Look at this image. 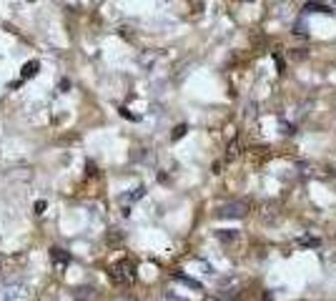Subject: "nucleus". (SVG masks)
<instances>
[{"mask_svg":"<svg viewBox=\"0 0 336 301\" xmlns=\"http://www.w3.org/2000/svg\"><path fill=\"white\" fill-rule=\"evenodd\" d=\"M236 153H238V143H236V141H234V143H231V146H229V156H231V158H234V156H236Z\"/></svg>","mask_w":336,"mask_h":301,"instance_id":"nucleus-9","label":"nucleus"},{"mask_svg":"<svg viewBox=\"0 0 336 301\" xmlns=\"http://www.w3.org/2000/svg\"><path fill=\"white\" fill-rule=\"evenodd\" d=\"M299 243H301V246H319V238H314V236H301Z\"/></svg>","mask_w":336,"mask_h":301,"instance_id":"nucleus-6","label":"nucleus"},{"mask_svg":"<svg viewBox=\"0 0 336 301\" xmlns=\"http://www.w3.org/2000/svg\"><path fill=\"white\" fill-rule=\"evenodd\" d=\"M166 301H183V299H178V296H173V294H166Z\"/></svg>","mask_w":336,"mask_h":301,"instance_id":"nucleus-10","label":"nucleus"},{"mask_svg":"<svg viewBox=\"0 0 336 301\" xmlns=\"http://www.w3.org/2000/svg\"><path fill=\"white\" fill-rule=\"evenodd\" d=\"M38 68H40V63H38V61L25 63V66H23V78H33V75L38 73Z\"/></svg>","mask_w":336,"mask_h":301,"instance_id":"nucleus-4","label":"nucleus"},{"mask_svg":"<svg viewBox=\"0 0 336 301\" xmlns=\"http://www.w3.org/2000/svg\"><path fill=\"white\" fill-rule=\"evenodd\" d=\"M303 13H334V10L329 5H324V3H306Z\"/></svg>","mask_w":336,"mask_h":301,"instance_id":"nucleus-3","label":"nucleus"},{"mask_svg":"<svg viewBox=\"0 0 336 301\" xmlns=\"http://www.w3.org/2000/svg\"><path fill=\"white\" fill-rule=\"evenodd\" d=\"M178 281H183V284H188V286H193V289H201L199 281H196V279H188V276H178Z\"/></svg>","mask_w":336,"mask_h":301,"instance_id":"nucleus-7","label":"nucleus"},{"mask_svg":"<svg viewBox=\"0 0 336 301\" xmlns=\"http://www.w3.org/2000/svg\"><path fill=\"white\" fill-rule=\"evenodd\" d=\"M261 301H273V296H271L269 291H264V296H261Z\"/></svg>","mask_w":336,"mask_h":301,"instance_id":"nucleus-11","label":"nucleus"},{"mask_svg":"<svg viewBox=\"0 0 336 301\" xmlns=\"http://www.w3.org/2000/svg\"><path fill=\"white\" fill-rule=\"evenodd\" d=\"M108 276H110V281L118 284V286H131V284L135 281V266H133V261H128V259L116 261L113 266L108 268Z\"/></svg>","mask_w":336,"mask_h":301,"instance_id":"nucleus-1","label":"nucleus"},{"mask_svg":"<svg viewBox=\"0 0 336 301\" xmlns=\"http://www.w3.org/2000/svg\"><path fill=\"white\" fill-rule=\"evenodd\" d=\"M248 213V203L246 201H231V203H223L218 208V218H243Z\"/></svg>","mask_w":336,"mask_h":301,"instance_id":"nucleus-2","label":"nucleus"},{"mask_svg":"<svg viewBox=\"0 0 336 301\" xmlns=\"http://www.w3.org/2000/svg\"><path fill=\"white\" fill-rule=\"evenodd\" d=\"M183 133H186V126H178V128L173 131V141H178V138H181Z\"/></svg>","mask_w":336,"mask_h":301,"instance_id":"nucleus-8","label":"nucleus"},{"mask_svg":"<svg viewBox=\"0 0 336 301\" xmlns=\"http://www.w3.org/2000/svg\"><path fill=\"white\" fill-rule=\"evenodd\" d=\"M53 261L58 264V266H63V264H68L70 259H68V256H63V254H61V249H53Z\"/></svg>","mask_w":336,"mask_h":301,"instance_id":"nucleus-5","label":"nucleus"},{"mask_svg":"<svg viewBox=\"0 0 336 301\" xmlns=\"http://www.w3.org/2000/svg\"><path fill=\"white\" fill-rule=\"evenodd\" d=\"M326 3H334V8H336V0H326Z\"/></svg>","mask_w":336,"mask_h":301,"instance_id":"nucleus-13","label":"nucleus"},{"mask_svg":"<svg viewBox=\"0 0 336 301\" xmlns=\"http://www.w3.org/2000/svg\"><path fill=\"white\" fill-rule=\"evenodd\" d=\"M203 301H221V299H218V296H206Z\"/></svg>","mask_w":336,"mask_h":301,"instance_id":"nucleus-12","label":"nucleus"}]
</instances>
